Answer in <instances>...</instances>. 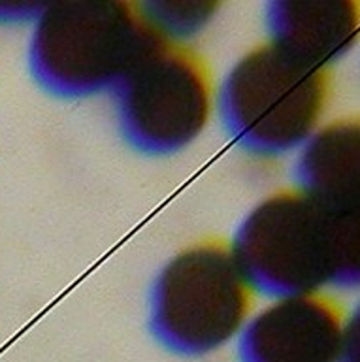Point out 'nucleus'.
I'll return each instance as SVG.
<instances>
[{
  "mask_svg": "<svg viewBox=\"0 0 360 362\" xmlns=\"http://www.w3.org/2000/svg\"><path fill=\"white\" fill-rule=\"evenodd\" d=\"M356 0H274L266 6L268 40L313 66L332 68L359 40Z\"/></svg>",
  "mask_w": 360,
  "mask_h": 362,
  "instance_id": "nucleus-7",
  "label": "nucleus"
},
{
  "mask_svg": "<svg viewBox=\"0 0 360 362\" xmlns=\"http://www.w3.org/2000/svg\"><path fill=\"white\" fill-rule=\"evenodd\" d=\"M359 119L342 117L317 129L294 163V187L336 209H359Z\"/></svg>",
  "mask_w": 360,
  "mask_h": 362,
  "instance_id": "nucleus-8",
  "label": "nucleus"
},
{
  "mask_svg": "<svg viewBox=\"0 0 360 362\" xmlns=\"http://www.w3.org/2000/svg\"><path fill=\"white\" fill-rule=\"evenodd\" d=\"M45 4H0V23L36 21Z\"/></svg>",
  "mask_w": 360,
  "mask_h": 362,
  "instance_id": "nucleus-10",
  "label": "nucleus"
},
{
  "mask_svg": "<svg viewBox=\"0 0 360 362\" xmlns=\"http://www.w3.org/2000/svg\"><path fill=\"white\" fill-rule=\"evenodd\" d=\"M255 296L231 242L204 238L175 253L155 277L147 311L149 332L178 356L209 355L242 332Z\"/></svg>",
  "mask_w": 360,
  "mask_h": 362,
  "instance_id": "nucleus-4",
  "label": "nucleus"
},
{
  "mask_svg": "<svg viewBox=\"0 0 360 362\" xmlns=\"http://www.w3.org/2000/svg\"><path fill=\"white\" fill-rule=\"evenodd\" d=\"M347 317L323 291L276 298L238 334V361L339 362Z\"/></svg>",
  "mask_w": 360,
  "mask_h": 362,
  "instance_id": "nucleus-6",
  "label": "nucleus"
},
{
  "mask_svg": "<svg viewBox=\"0 0 360 362\" xmlns=\"http://www.w3.org/2000/svg\"><path fill=\"white\" fill-rule=\"evenodd\" d=\"M219 2H198V0H180V2H140V10L149 23V27L161 38L187 44V40L197 36L206 28L219 10Z\"/></svg>",
  "mask_w": 360,
  "mask_h": 362,
  "instance_id": "nucleus-9",
  "label": "nucleus"
},
{
  "mask_svg": "<svg viewBox=\"0 0 360 362\" xmlns=\"http://www.w3.org/2000/svg\"><path fill=\"white\" fill-rule=\"evenodd\" d=\"M228 242L255 293L274 300L359 285V209L330 208L298 187L262 198Z\"/></svg>",
  "mask_w": 360,
  "mask_h": 362,
  "instance_id": "nucleus-1",
  "label": "nucleus"
},
{
  "mask_svg": "<svg viewBox=\"0 0 360 362\" xmlns=\"http://www.w3.org/2000/svg\"><path fill=\"white\" fill-rule=\"evenodd\" d=\"M161 40L146 21L140 2L45 4L30 34L28 70L57 98H91L117 89Z\"/></svg>",
  "mask_w": 360,
  "mask_h": 362,
  "instance_id": "nucleus-2",
  "label": "nucleus"
},
{
  "mask_svg": "<svg viewBox=\"0 0 360 362\" xmlns=\"http://www.w3.org/2000/svg\"><path fill=\"white\" fill-rule=\"evenodd\" d=\"M332 81V68L300 61L266 40L240 57L223 79L217 104L226 134L260 158L300 149L319 129Z\"/></svg>",
  "mask_w": 360,
  "mask_h": 362,
  "instance_id": "nucleus-3",
  "label": "nucleus"
},
{
  "mask_svg": "<svg viewBox=\"0 0 360 362\" xmlns=\"http://www.w3.org/2000/svg\"><path fill=\"white\" fill-rule=\"evenodd\" d=\"M123 140L134 151L164 157L202 134L215 106L208 61L189 44L161 40L112 93Z\"/></svg>",
  "mask_w": 360,
  "mask_h": 362,
  "instance_id": "nucleus-5",
  "label": "nucleus"
}]
</instances>
